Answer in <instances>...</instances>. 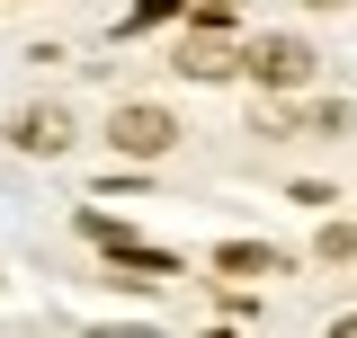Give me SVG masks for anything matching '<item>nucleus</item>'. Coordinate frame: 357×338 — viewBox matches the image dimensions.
<instances>
[{"label":"nucleus","instance_id":"obj_1","mask_svg":"<svg viewBox=\"0 0 357 338\" xmlns=\"http://www.w3.org/2000/svg\"><path fill=\"white\" fill-rule=\"evenodd\" d=\"M107 134H116L126 161H161V152L178 143V125L161 116V107H116V125H107Z\"/></svg>","mask_w":357,"mask_h":338},{"label":"nucleus","instance_id":"obj_2","mask_svg":"<svg viewBox=\"0 0 357 338\" xmlns=\"http://www.w3.org/2000/svg\"><path fill=\"white\" fill-rule=\"evenodd\" d=\"M241 63H250L268 89H295V81L312 72V45H304V36H259L250 54H241Z\"/></svg>","mask_w":357,"mask_h":338},{"label":"nucleus","instance_id":"obj_3","mask_svg":"<svg viewBox=\"0 0 357 338\" xmlns=\"http://www.w3.org/2000/svg\"><path fill=\"white\" fill-rule=\"evenodd\" d=\"M9 143H18V152H63V143H72V116H63V107H27V116L9 125Z\"/></svg>","mask_w":357,"mask_h":338},{"label":"nucleus","instance_id":"obj_4","mask_svg":"<svg viewBox=\"0 0 357 338\" xmlns=\"http://www.w3.org/2000/svg\"><path fill=\"white\" fill-rule=\"evenodd\" d=\"M232 63H241V54H223L215 36H188V45H178V72H197V81H223Z\"/></svg>","mask_w":357,"mask_h":338},{"label":"nucleus","instance_id":"obj_5","mask_svg":"<svg viewBox=\"0 0 357 338\" xmlns=\"http://www.w3.org/2000/svg\"><path fill=\"white\" fill-rule=\"evenodd\" d=\"M223 276H277V250H250V241H232V250H223Z\"/></svg>","mask_w":357,"mask_h":338},{"label":"nucleus","instance_id":"obj_6","mask_svg":"<svg viewBox=\"0 0 357 338\" xmlns=\"http://www.w3.org/2000/svg\"><path fill=\"white\" fill-rule=\"evenodd\" d=\"M197 18H215V27H223V18H232V0H197Z\"/></svg>","mask_w":357,"mask_h":338},{"label":"nucleus","instance_id":"obj_7","mask_svg":"<svg viewBox=\"0 0 357 338\" xmlns=\"http://www.w3.org/2000/svg\"><path fill=\"white\" fill-rule=\"evenodd\" d=\"M312 9H331V0H312Z\"/></svg>","mask_w":357,"mask_h":338}]
</instances>
